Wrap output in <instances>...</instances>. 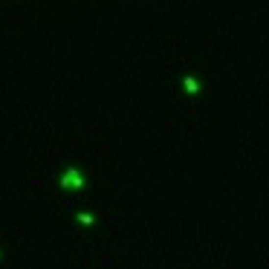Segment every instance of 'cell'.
Returning <instances> with one entry per match:
<instances>
[{
  "instance_id": "6da1fadb",
  "label": "cell",
  "mask_w": 269,
  "mask_h": 269,
  "mask_svg": "<svg viewBox=\"0 0 269 269\" xmlns=\"http://www.w3.org/2000/svg\"><path fill=\"white\" fill-rule=\"evenodd\" d=\"M84 185V177L78 174V168H67L64 177H61V188H81Z\"/></svg>"
},
{
  "instance_id": "3957f363",
  "label": "cell",
  "mask_w": 269,
  "mask_h": 269,
  "mask_svg": "<svg viewBox=\"0 0 269 269\" xmlns=\"http://www.w3.org/2000/svg\"><path fill=\"white\" fill-rule=\"evenodd\" d=\"M78 220H81V223H84V226H93V217H90V214H84V211H81V214H78Z\"/></svg>"
},
{
  "instance_id": "7a4b0ae2",
  "label": "cell",
  "mask_w": 269,
  "mask_h": 269,
  "mask_svg": "<svg viewBox=\"0 0 269 269\" xmlns=\"http://www.w3.org/2000/svg\"><path fill=\"white\" fill-rule=\"evenodd\" d=\"M182 84H185L188 93H200V84H197V78H194V75H185V78H182Z\"/></svg>"
}]
</instances>
